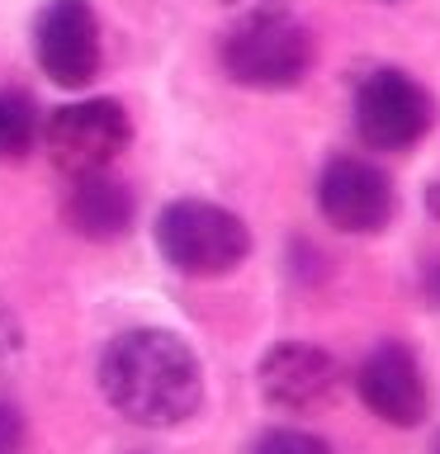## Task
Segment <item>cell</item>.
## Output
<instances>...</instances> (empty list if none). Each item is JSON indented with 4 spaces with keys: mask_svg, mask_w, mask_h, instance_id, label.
Segmentation results:
<instances>
[{
    "mask_svg": "<svg viewBox=\"0 0 440 454\" xmlns=\"http://www.w3.org/2000/svg\"><path fill=\"white\" fill-rule=\"evenodd\" d=\"M99 388L119 417L166 431L190 421L204 403V369L176 332L133 326L114 336L99 360Z\"/></svg>",
    "mask_w": 440,
    "mask_h": 454,
    "instance_id": "cell-1",
    "label": "cell"
},
{
    "mask_svg": "<svg viewBox=\"0 0 440 454\" xmlns=\"http://www.w3.org/2000/svg\"><path fill=\"white\" fill-rule=\"evenodd\" d=\"M156 251L190 279H218L251 255V232L232 208L208 199H176L156 218Z\"/></svg>",
    "mask_w": 440,
    "mask_h": 454,
    "instance_id": "cell-2",
    "label": "cell"
},
{
    "mask_svg": "<svg viewBox=\"0 0 440 454\" xmlns=\"http://www.w3.org/2000/svg\"><path fill=\"white\" fill-rule=\"evenodd\" d=\"M223 71L237 85L251 90H294L308 76L312 57V34L289 14H265V20H241L223 38Z\"/></svg>",
    "mask_w": 440,
    "mask_h": 454,
    "instance_id": "cell-3",
    "label": "cell"
},
{
    "mask_svg": "<svg viewBox=\"0 0 440 454\" xmlns=\"http://www.w3.org/2000/svg\"><path fill=\"white\" fill-rule=\"evenodd\" d=\"M38 142L48 147L52 166L67 170L71 180L95 176V170H109L133 142V119L119 99H76V105H62L43 119Z\"/></svg>",
    "mask_w": 440,
    "mask_h": 454,
    "instance_id": "cell-4",
    "label": "cell"
},
{
    "mask_svg": "<svg viewBox=\"0 0 440 454\" xmlns=\"http://www.w3.org/2000/svg\"><path fill=\"white\" fill-rule=\"evenodd\" d=\"M436 99L407 71H374L355 90V128L374 152H407L431 133Z\"/></svg>",
    "mask_w": 440,
    "mask_h": 454,
    "instance_id": "cell-5",
    "label": "cell"
},
{
    "mask_svg": "<svg viewBox=\"0 0 440 454\" xmlns=\"http://www.w3.org/2000/svg\"><path fill=\"white\" fill-rule=\"evenodd\" d=\"M34 57L57 85L81 90L99 76L105 43L90 0H48L34 20Z\"/></svg>",
    "mask_w": 440,
    "mask_h": 454,
    "instance_id": "cell-6",
    "label": "cell"
},
{
    "mask_svg": "<svg viewBox=\"0 0 440 454\" xmlns=\"http://www.w3.org/2000/svg\"><path fill=\"white\" fill-rule=\"evenodd\" d=\"M318 204H322V218L341 227V232L374 237L393 223L397 194H393V180L374 161H365V156H336L318 176Z\"/></svg>",
    "mask_w": 440,
    "mask_h": 454,
    "instance_id": "cell-7",
    "label": "cell"
},
{
    "mask_svg": "<svg viewBox=\"0 0 440 454\" xmlns=\"http://www.w3.org/2000/svg\"><path fill=\"white\" fill-rule=\"evenodd\" d=\"M355 388H360L365 407L389 426H421L431 411V388H426L421 360L403 340H383L365 355V364L355 369Z\"/></svg>",
    "mask_w": 440,
    "mask_h": 454,
    "instance_id": "cell-8",
    "label": "cell"
},
{
    "mask_svg": "<svg viewBox=\"0 0 440 454\" xmlns=\"http://www.w3.org/2000/svg\"><path fill=\"white\" fill-rule=\"evenodd\" d=\"M261 397L270 407L284 411H312L326 407L341 388V364L326 355L322 346H308V340H279L261 355Z\"/></svg>",
    "mask_w": 440,
    "mask_h": 454,
    "instance_id": "cell-9",
    "label": "cell"
},
{
    "mask_svg": "<svg viewBox=\"0 0 440 454\" xmlns=\"http://www.w3.org/2000/svg\"><path fill=\"white\" fill-rule=\"evenodd\" d=\"M133 190L123 180H114L109 170H95V176H76L67 194V223L71 232L90 237V241H114L128 232L133 223Z\"/></svg>",
    "mask_w": 440,
    "mask_h": 454,
    "instance_id": "cell-10",
    "label": "cell"
},
{
    "mask_svg": "<svg viewBox=\"0 0 440 454\" xmlns=\"http://www.w3.org/2000/svg\"><path fill=\"white\" fill-rule=\"evenodd\" d=\"M38 133H43V114L34 95L0 90V161H24L38 147Z\"/></svg>",
    "mask_w": 440,
    "mask_h": 454,
    "instance_id": "cell-11",
    "label": "cell"
},
{
    "mask_svg": "<svg viewBox=\"0 0 440 454\" xmlns=\"http://www.w3.org/2000/svg\"><path fill=\"white\" fill-rule=\"evenodd\" d=\"M255 454H332V445L312 431H298V426H279V431H265L255 440Z\"/></svg>",
    "mask_w": 440,
    "mask_h": 454,
    "instance_id": "cell-12",
    "label": "cell"
},
{
    "mask_svg": "<svg viewBox=\"0 0 440 454\" xmlns=\"http://www.w3.org/2000/svg\"><path fill=\"white\" fill-rule=\"evenodd\" d=\"M24 450V417L20 407L0 397V454H20Z\"/></svg>",
    "mask_w": 440,
    "mask_h": 454,
    "instance_id": "cell-13",
    "label": "cell"
},
{
    "mask_svg": "<svg viewBox=\"0 0 440 454\" xmlns=\"http://www.w3.org/2000/svg\"><path fill=\"white\" fill-rule=\"evenodd\" d=\"M218 10H227L232 20L241 24V20H265V14H284V5L289 0H213Z\"/></svg>",
    "mask_w": 440,
    "mask_h": 454,
    "instance_id": "cell-14",
    "label": "cell"
},
{
    "mask_svg": "<svg viewBox=\"0 0 440 454\" xmlns=\"http://www.w3.org/2000/svg\"><path fill=\"white\" fill-rule=\"evenodd\" d=\"M436 289H440V279H436Z\"/></svg>",
    "mask_w": 440,
    "mask_h": 454,
    "instance_id": "cell-15",
    "label": "cell"
},
{
    "mask_svg": "<svg viewBox=\"0 0 440 454\" xmlns=\"http://www.w3.org/2000/svg\"><path fill=\"white\" fill-rule=\"evenodd\" d=\"M436 454H440V445H436Z\"/></svg>",
    "mask_w": 440,
    "mask_h": 454,
    "instance_id": "cell-16",
    "label": "cell"
}]
</instances>
